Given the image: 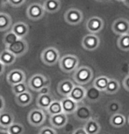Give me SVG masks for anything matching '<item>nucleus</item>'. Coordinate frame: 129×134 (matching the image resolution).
I'll list each match as a JSON object with an SVG mask.
<instances>
[{"label": "nucleus", "instance_id": "obj_22", "mask_svg": "<svg viewBox=\"0 0 129 134\" xmlns=\"http://www.w3.org/2000/svg\"><path fill=\"white\" fill-rule=\"evenodd\" d=\"M14 123V116L8 110H3L0 112V126L8 128L12 124Z\"/></svg>", "mask_w": 129, "mask_h": 134}, {"label": "nucleus", "instance_id": "obj_18", "mask_svg": "<svg viewBox=\"0 0 129 134\" xmlns=\"http://www.w3.org/2000/svg\"><path fill=\"white\" fill-rule=\"evenodd\" d=\"M61 104H62V112L65 113L66 115L69 114H73L75 112L76 109L77 107V103H76L75 101H73L71 98L69 97H63L62 100L60 101Z\"/></svg>", "mask_w": 129, "mask_h": 134}, {"label": "nucleus", "instance_id": "obj_36", "mask_svg": "<svg viewBox=\"0 0 129 134\" xmlns=\"http://www.w3.org/2000/svg\"><path fill=\"white\" fill-rule=\"evenodd\" d=\"M38 134H57V131L54 128L49 126H44L40 130Z\"/></svg>", "mask_w": 129, "mask_h": 134}, {"label": "nucleus", "instance_id": "obj_45", "mask_svg": "<svg viewBox=\"0 0 129 134\" xmlns=\"http://www.w3.org/2000/svg\"><path fill=\"white\" fill-rule=\"evenodd\" d=\"M96 1H98V2H103V3H104V2H108L109 0H96Z\"/></svg>", "mask_w": 129, "mask_h": 134}, {"label": "nucleus", "instance_id": "obj_16", "mask_svg": "<svg viewBox=\"0 0 129 134\" xmlns=\"http://www.w3.org/2000/svg\"><path fill=\"white\" fill-rule=\"evenodd\" d=\"M12 32L19 39H24L29 34V26L28 25L24 23V22H18L12 26Z\"/></svg>", "mask_w": 129, "mask_h": 134}, {"label": "nucleus", "instance_id": "obj_9", "mask_svg": "<svg viewBox=\"0 0 129 134\" xmlns=\"http://www.w3.org/2000/svg\"><path fill=\"white\" fill-rule=\"evenodd\" d=\"M83 14L82 11L77 8H70L64 14V19L68 24L71 26H77L83 21Z\"/></svg>", "mask_w": 129, "mask_h": 134}, {"label": "nucleus", "instance_id": "obj_33", "mask_svg": "<svg viewBox=\"0 0 129 134\" xmlns=\"http://www.w3.org/2000/svg\"><path fill=\"white\" fill-rule=\"evenodd\" d=\"M28 90H29L28 85H27V83L26 82H20V83H18V84L12 86V91L15 96L20 95L26 91H28Z\"/></svg>", "mask_w": 129, "mask_h": 134}, {"label": "nucleus", "instance_id": "obj_34", "mask_svg": "<svg viewBox=\"0 0 129 134\" xmlns=\"http://www.w3.org/2000/svg\"><path fill=\"white\" fill-rule=\"evenodd\" d=\"M7 131L10 134H24L25 127L20 123H13L7 128Z\"/></svg>", "mask_w": 129, "mask_h": 134}, {"label": "nucleus", "instance_id": "obj_20", "mask_svg": "<svg viewBox=\"0 0 129 134\" xmlns=\"http://www.w3.org/2000/svg\"><path fill=\"white\" fill-rule=\"evenodd\" d=\"M54 97L50 94H41L39 95L36 100V104L39 109H41L43 110H46L47 107L50 105L53 101H54Z\"/></svg>", "mask_w": 129, "mask_h": 134}, {"label": "nucleus", "instance_id": "obj_41", "mask_svg": "<svg viewBox=\"0 0 129 134\" xmlns=\"http://www.w3.org/2000/svg\"><path fill=\"white\" fill-rule=\"evenodd\" d=\"M72 134H87V133H86V131H84L83 128H78L73 131Z\"/></svg>", "mask_w": 129, "mask_h": 134}, {"label": "nucleus", "instance_id": "obj_21", "mask_svg": "<svg viewBox=\"0 0 129 134\" xmlns=\"http://www.w3.org/2000/svg\"><path fill=\"white\" fill-rule=\"evenodd\" d=\"M84 131L87 134H98L100 131V125L97 120L94 118H90L88 121L85 122L84 125Z\"/></svg>", "mask_w": 129, "mask_h": 134}, {"label": "nucleus", "instance_id": "obj_35", "mask_svg": "<svg viewBox=\"0 0 129 134\" xmlns=\"http://www.w3.org/2000/svg\"><path fill=\"white\" fill-rule=\"evenodd\" d=\"M19 39L16 35H15L12 31L8 32L7 34H6L3 37V42L6 47H8L10 45H12V43L15 42L16 40Z\"/></svg>", "mask_w": 129, "mask_h": 134}, {"label": "nucleus", "instance_id": "obj_24", "mask_svg": "<svg viewBox=\"0 0 129 134\" xmlns=\"http://www.w3.org/2000/svg\"><path fill=\"white\" fill-rule=\"evenodd\" d=\"M42 5L45 10V12L55 13L61 9V2L59 0H45Z\"/></svg>", "mask_w": 129, "mask_h": 134}, {"label": "nucleus", "instance_id": "obj_3", "mask_svg": "<svg viewBox=\"0 0 129 134\" xmlns=\"http://www.w3.org/2000/svg\"><path fill=\"white\" fill-rule=\"evenodd\" d=\"M40 60L47 66H54L59 62L60 52L55 47H49L41 52Z\"/></svg>", "mask_w": 129, "mask_h": 134}, {"label": "nucleus", "instance_id": "obj_28", "mask_svg": "<svg viewBox=\"0 0 129 134\" xmlns=\"http://www.w3.org/2000/svg\"><path fill=\"white\" fill-rule=\"evenodd\" d=\"M126 124V117L121 113H117V114L112 115L110 118V125L113 127H122Z\"/></svg>", "mask_w": 129, "mask_h": 134}, {"label": "nucleus", "instance_id": "obj_31", "mask_svg": "<svg viewBox=\"0 0 129 134\" xmlns=\"http://www.w3.org/2000/svg\"><path fill=\"white\" fill-rule=\"evenodd\" d=\"M106 110H107L108 113H110L111 115L120 113L121 110V103L117 100H112L108 103L107 106H106Z\"/></svg>", "mask_w": 129, "mask_h": 134}, {"label": "nucleus", "instance_id": "obj_47", "mask_svg": "<svg viewBox=\"0 0 129 134\" xmlns=\"http://www.w3.org/2000/svg\"><path fill=\"white\" fill-rule=\"evenodd\" d=\"M128 124H129V116H128Z\"/></svg>", "mask_w": 129, "mask_h": 134}, {"label": "nucleus", "instance_id": "obj_4", "mask_svg": "<svg viewBox=\"0 0 129 134\" xmlns=\"http://www.w3.org/2000/svg\"><path fill=\"white\" fill-rule=\"evenodd\" d=\"M50 80L46 75L42 74H35L29 79V82H27L28 88L34 91L39 92L43 87L49 86Z\"/></svg>", "mask_w": 129, "mask_h": 134}, {"label": "nucleus", "instance_id": "obj_2", "mask_svg": "<svg viewBox=\"0 0 129 134\" xmlns=\"http://www.w3.org/2000/svg\"><path fill=\"white\" fill-rule=\"evenodd\" d=\"M58 62L61 70L64 73L74 72L79 66V59L74 54H65Z\"/></svg>", "mask_w": 129, "mask_h": 134}, {"label": "nucleus", "instance_id": "obj_15", "mask_svg": "<svg viewBox=\"0 0 129 134\" xmlns=\"http://www.w3.org/2000/svg\"><path fill=\"white\" fill-rule=\"evenodd\" d=\"M85 92L86 88L84 87L81 85H75L70 94L69 95V97L77 103H83V101L85 98Z\"/></svg>", "mask_w": 129, "mask_h": 134}, {"label": "nucleus", "instance_id": "obj_13", "mask_svg": "<svg viewBox=\"0 0 129 134\" xmlns=\"http://www.w3.org/2000/svg\"><path fill=\"white\" fill-rule=\"evenodd\" d=\"M26 74L23 70L21 69H13L8 73L6 76L7 82L11 86H13L15 84L20 82H26Z\"/></svg>", "mask_w": 129, "mask_h": 134}, {"label": "nucleus", "instance_id": "obj_19", "mask_svg": "<svg viewBox=\"0 0 129 134\" xmlns=\"http://www.w3.org/2000/svg\"><path fill=\"white\" fill-rule=\"evenodd\" d=\"M75 86V83L72 82L71 80H63L62 82H59V84L57 86V91L58 93L62 96L63 97H69V95L70 94L71 90H73Z\"/></svg>", "mask_w": 129, "mask_h": 134}, {"label": "nucleus", "instance_id": "obj_7", "mask_svg": "<svg viewBox=\"0 0 129 134\" xmlns=\"http://www.w3.org/2000/svg\"><path fill=\"white\" fill-rule=\"evenodd\" d=\"M73 114H74V117L77 120L86 122L92 118V108L89 107L87 104L80 103L77 104V107Z\"/></svg>", "mask_w": 129, "mask_h": 134}, {"label": "nucleus", "instance_id": "obj_23", "mask_svg": "<svg viewBox=\"0 0 129 134\" xmlns=\"http://www.w3.org/2000/svg\"><path fill=\"white\" fill-rule=\"evenodd\" d=\"M32 101H33V95L31 94V92H29V90L22 93L20 95L15 96V102L19 106H23V107L27 106L32 103Z\"/></svg>", "mask_w": 129, "mask_h": 134}, {"label": "nucleus", "instance_id": "obj_42", "mask_svg": "<svg viewBox=\"0 0 129 134\" xmlns=\"http://www.w3.org/2000/svg\"><path fill=\"white\" fill-rule=\"evenodd\" d=\"M4 68H6V67H4V66L1 63V62H0V75L4 74Z\"/></svg>", "mask_w": 129, "mask_h": 134}, {"label": "nucleus", "instance_id": "obj_27", "mask_svg": "<svg viewBox=\"0 0 129 134\" xmlns=\"http://www.w3.org/2000/svg\"><path fill=\"white\" fill-rule=\"evenodd\" d=\"M110 78L106 75H99L98 76L93 82V86L98 88V90H100L101 92H104L106 88V86L108 84V82H109Z\"/></svg>", "mask_w": 129, "mask_h": 134}, {"label": "nucleus", "instance_id": "obj_37", "mask_svg": "<svg viewBox=\"0 0 129 134\" xmlns=\"http://www.w3.org/2000/svg\"><path fill=\"white\" fill-rule=\"evenodd\" d=\"M26 0H7V3L12 7H20L25 4Z\"/></svg>", "mask_w": 129, "mask_h": 134}, {"label": "nucleus", "instance_id": "obj_8", "mask_svg": "<svg viewBox=\"0 0 129 134\" xmlns=\"http://www.w3.org/2000/svg\"><path fill=\"white\" fill-rule=\"evenodd\" d=\"M26 15L29 19L33 21L41 19L45 15V10L43 8V5L39 3H33L27 7Z\"/></svg>", "mask_w": 129, "mask_h": 134}, {"label": "nucleus", "instance_id": "obj_32", "mask_svg": "<svg viewBox=\"0 0 129 134\" xmlns=\"http://www.w3.org/2000/svg\"><path fill=\"white\" fill-rule=\"evenodd\" d=\"M118 47L123 51H129V34L120 35L117 40Z\"/></svg>", "mask_w": 129, "mask_h": 134}, {"label": "nucleus", "instance_id": "obj_5", "mask_svg": "<svg viewBox=\"0 0 129 134\" xmlns=\"http://www.w3.org/2000/svg\"><path fill=\"white\" fill-rule=\"evenodd\" d=\"M6 49L11 52L17 58L23 56L24 54H26V52L28 51V44L24 39H18L12 45L6 47Z\"/></svg>", "mask_w": 129, "mask_h": 134}, {"label": "nucleus", "instance_id": "obj_11", "mask_svg": "<svg viewBox=\"0 0 129 134\" xmlns=\"http://www.w3.org/2000/svg\"><path fill=\"white\" fill-rule=\"evenodd\" d=\"M100 45V39L97 34H89L85 35L82 40V47L88 51L96 50Z\"/></svg>", "mask_w": 129, "mask_h": 134}, {"label": "nucleus", "instance_id": "obj_25", "mask_svg": "<svg viewBox=\"0 0 129 134\" xmlns=\"http://www.w3.org/2000/svg\"><path fill=\"white\" fill-rule=\"evenodd\" d=\"M15 60H16V56L12 54L11 52H9L8 50L4 49L0 53V62L4 67L12 65L15 62Z\"/></svg>", "mask_w": 129, "mask_h": 134}, {"label": "nucleus", "instance_id": "obj_46", "mask_svg": "<svg viewBox=\"0 0 129 134\" xmlns=\"http://www.w3.org/2000/svg\"><path fill=\"white\" fill-rule=\"evenodd\" d=\"M115 1H118V2H123L124 0H115Z\"/></svg>", "mask_w": 129, "mask_h": 134}, {"label": "nucleus", "instance_id": "obj_43", "mask_svg": "<svg viewBox=\"0 0 129 134\" xmlns=\"http://www.w3.org/2000/svg\"><path fill=\"white\" fill-rule=\"evenodd\" d=\"M123 4H124V5H126V7H128L129 8V0H124Z\"/></svg>", "mask_w": 129, "mask_h": 134}, {"label": "nucleus", "instance_id": "obj_29", "mask_svg": "<svg viewBox=\"0 0 129 134\" xmlns=\"http://www.w3.org/2000/svg\"><path fill=\"white\" fill-rule=\"evenodd\" d=\"M46 110L49 116H54V115L62 113V109L61 102L60 101H57V100H54L51 103H50V105L47 107Z\"/></svg>", "mask_w": 129, "mask_h": 134}, {"label": "nucleus", "instance_id": "obj_38", "mask_svg": "<svg viewBox=\"0 0 129 134\" xmlns=\"http://www.w3.org/2000/svg\"><path fill=\"white\" fill-rule=\"evenodd\" d=\"M123 87L125 88L126 90L129 91V75L124 78L123 80Z\"/></svg>", "mask_w": 129, "mask_h": 134}, {"label": "nucleus", "instance_id": "obj_14", "mask_svg": "<svg viewBox=\"0 0 129 134\" xmlns=\"http://www.w3.org/2000/svg\"><path fill=\"white\" fill-rule=\"evenodd\" d=\"M68 121H69L68 115H66L63 112L54 116H50L49 118L50 125L53 126V128H56V129H61L67 125Z\"/></svg>", "mask_w": 129, "mask_h": 134}, {"label": "nucleus", "instance_id": "obj_10", "mask_svg": "<svg viewBox=\"0 0 129 134\" xmlns=\"http://www.w3.org/2000/svg\"><path fill=\"white\" fill-rule=\"evenodd\" d=\"M105 26V22L100 17H92L86 21L85 26L90 34H96L101 32Z\"/></svg>", "mask_w": 129, "mask_h": 134}, {"label": "nucleus", "instance_id": "obj_17", "mask_svg": "<svg viewBox=\"0 0 129 134\" xmlns=\"http://www.w3.org/2000/svg\"><path fill=\"white\" fill-rule=\"evenodd\" d=\"M101 97H102V92L98 90V88H96L93 85L86 88L84 99H86L87 102L90 103H97L101 99Z\"/></svg>", "mask_w": 129, "mask_h": 134}, {"label": "nucleus", "instance_id": "obj_6", "mask_svg": "<svg viewBox=\"0 0 129 134\" xmlns=\"http://www.w3.org/2000/svg\"><path fill=\"white\" fill-rule=\"evenodd\" d=\"M46 113L41 109H33L27 116V121L31 125L38 127L42 125L46 121Z\"/></svg>", "mask_w": 129, "mask_h": 134}, {"label": "nucleus", "instance_id": "obj_30", "mask_svg": "<svg viewBox=\"0 0 129 134\" xmlns=\"http://www.w3.org/2000/svg\"><path fill=\"white\" fill-rule=\"evenodd\" d=\"M120 82H119L118 80L116 79H109V82H108V84L106 86V88L105 90V92H106L107 94H115L117 93L119 90H120Z\"/></svg>", "mask_w": 129, "mask_h": 134}, {"label": "nucleus", "instance_id": "obj_12", "mask_svg": "<svg viewBox=\"0 0 129 134\" xmlns=\"http://www.w3.org/2000/svg\"><path fill=\"white\" fill-rule=\"evenodd\" d=\"M112 29L114 34L120 36L129 34V20L125 18H119L112 23Z\"/></svg>", "mask_w": 129, "mask_h": 134}, {"label": "nucleus", "instance_id": "obj_26", "mask_svg": "<svg viewBox=\"0 0 129 134\" xmlns=\"http://www.w3.org/2000/svg\"><path fill=\"white\" fill-rule=\"evenodd\" d=\"M12 19L6 12H0V32H4L12 26Z\"/></svg>", "mask_w": 129, "mask_h": 134}, {"label": "nucleus", "instance_id": "obj_1", "mask_svg": "<svg viewBox=\"0 0 129 134\" xmlns=\"http://www.w3.org/2000/svg\"><path fill=\"white\" fill-rule=\"evenodd\" d=\"M93 78V71L90 67L87 66H82L78 67L74 71L73 74V80L77 85H85L88 84Z\"/></svg>", "mask_w": 129, "mask_h": 134}, {"label": "nucleus", "instance_id": "obj_44", "mask_svg": "<svg viewBox=\"0 0 129 134\" xmlns=\"http://www.w3.org/2000/svg\"><path fill=\"white\" fill-rule=\"evenodd\" d=\"M0 134H10L7 130H4V131H0Z\"/></svg>", "mask_w": 129, "mask_h": 134}, {"label": "nucleus", "instance_id": "obj_40", "mask_svg": "<svg viewBox=\"0 0 129 134\" xmlns=\"http://www.w3.org/2000/svg\"><path fill=\"white\" fill-rule=\"evenodd\" d=\"M4 107H6V102H4V97L0 96V112L4 110Z\"/></svg>", "mask_w": 129, "mask_h": 134}, {"label": "nucleus", "instance_id": "obj_39", "mask_svg": "<svg viewBox=\"0 0 129 134\" xmlns=\"http://www.w3.org/2000/svg\"><path fill=\"white\" fill-rule=\"evenodd\" d=\"M49 91H50V88L49 86H46V87H43L41 90L39 91V95H41V94H49Z\"/></svg>", "mask_w": 129, "mask_h": 134}]
</instances>
